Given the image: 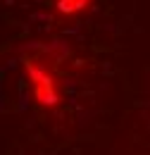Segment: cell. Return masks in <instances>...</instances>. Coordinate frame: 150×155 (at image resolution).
I'll list each match as a JSON object with an SVG mask.
<instances>
[{"instance_id":"2","label":"cell","mask_w":150,"mask_h":155,"mask_svg":"<svg viewBox=\"0 0 150 155\" xmlns=\"http://www.w3.org/2000/svg\"><path fill=\"white\" fill-rule=\"evenodd\" d=\"M88 2H91V0H57V10H60L62 15H76V12H81Z\"/></svg>"},{"instance_id":"1","label":"cell","mask_w":150,"mask_h":155,"mask_svg":"<svg viewBox=\"0 0 150 155\" xmlns=\"http://www.w3.org/2000/svg\"><path fill=\"white\" fill-rule=\"evenodd\" d=\"M26 72H29V79H31V86H34V96L41 105H55L57 103V93H55V84L53 79L48 77L43 69L38 67H31L26 64Z\"/></svg>"}]
</instances>
